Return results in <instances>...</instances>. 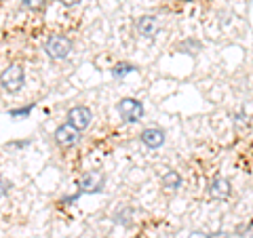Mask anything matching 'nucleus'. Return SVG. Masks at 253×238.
Here are the masks:
<instances>
[{"label": "nucleus", "instance_id": "nucleus-11", "mask_svg": "<svg viewBox=\"0 0 253 238\" xmlns=\"http://www.w3.org/2000/svg\"><path fill=\"white\" fill-rule=\"evenodd\" d=\"M118 226H131V221H133V209L131 207H123V209H118L114 213V217H112Z\"/></svg>", "mask_w": 253, "mask_h": 238}, {"label": "nucleus", "instance_id": "nucleus-7", "mask_svg": "<svg viewBox=\"0 0 253 238\" xmlns=\"http://www.w3.org/2000/svg\"><path fill=\"white\" fill-rule=\"evenodd\" d=\"M135 30H137L139 36L154 38L158 34V30H161V21H158L156 15H141V17H137V21H135Z\"/></svg>", "mask_w": 253, "mask_h": 238}, {"label": "nucleus", "instance_id": "nucleus-19", "mask_svg": "<svg viewBox=\"0 0 253 238\" xmlns=\"http://www.w3.org/2000/svg\"><path fill=\"white\" fill-rule=\"evenodd\" d=\"M30 141H17V144H9L6 148H21V146H28Z\"/></svg>", "mask_w": 253, "mask_h": 238}, {"label": "nucleus", "instance_id": "nucleus-16", "mask_svg": "<svg viewBox=\"0 0 253 238\" xmlns=\"http://www.w3.org/2000/svg\"><path fill=\"white\" fill-rule=\"evenodd\" d=\"M83 0H59V4L61 6H66V9H72V6H76V4H81Z\"/></svg>", "mask_w": 253, "mask_h": 238}, {"label": "nucleus", "instance_id": "nucleus-3", "mask_svg": "<svg viewBox=\"0 0 253 238\" xmlns=\"http://www.w3.org/2000/svg\"><path fill=\"white\" fill-rule=\"evenodd\" d=\"M23 82H26V74H23V68L19 63H9L4 70H2V76H0V84H2V91L15 95L21 91Z\"/></svg>", "mask_w": 253, "mask_h": 238}, {"label": "nucleus", "instance_id": "nucleus-6", "mask_svg": "<svg viewBox=\"0 0 253 238\" xmlns=\"http://www.w3.org/2000/svg\"><path fill=\"white\" fill-rule=\"evenodd\" d=\"M78 141H81V131L74 129L70 122L59 124L57 129H55V144L59 148H74V146H78Z\"/></svg>", "mask_w": 253, "mask_h": 238}, {"label": "nucleus", "instance_id": "nucleus-4", "mask_svg": "<svg viewBox=\"0 0 253 238\" xmlns=\"http://www.w3.org/2000/svg\"><path fill=\"white\" fill-rule=\"evenodd\" d=\"M106 175L101 171H86L78 177V192L81 194H99L104 190Z\"/></svg>", "mask_w": 253, "mask_h": 238}, {"label": "nucleus", "instance_id": "nucleus-8", "mask_svg": "<svg viewBox=\"0 0 253 238\" xmlns=\"http://www.w3.org/2000/svg\"><path fill=\"white\" fill-rule=\"evenodd\" d=\"M207 194L209 198H213V200H226V198H230L232 194V184H230V179H226V177H215L209 184L207 188Z\"/></svg>", "mask_w": 253, "mask_h": 238}, {"label": "nucleus", "instance_id": "nucleus-13", "mask_svg": "<svg viewBox=\"0 0 253 238\" xmlns=\"http://www.w3.org/2000/svg\"><path fill=\"white\" fill-rule=\"evenodd\" d=\"M46 2H49V0H21V6L23 9H28V11H32V13H38V11L44 9Z\"/></svg>", "mask_w": 253, "mask_h": 238}, {"label": "nucleus", "instance_id": "nucleus-9", "mask_svg": "<svg viewBox=\"0 0 253 238\" xmlns=\"http://www.w3.org/2000/svg\"><path fill=\"white\" fill-rule=\"evenodd\" d=\"M139 139H141V144H144L146 148L156 150V148H161L165 144V131L158 129V126H150V129L141 131Z\"/></svg>", "mask_w": 253, "mask_h": 238}, {"label": "nucleus", "instance_id": "nucleus-15", "mask_svg": "<svg viewBox=\"0 0 253 238\" xmlns=\"http://www.w3.org/2000/svg\"><path fill=\"white\" fill-rule=\"evenodd\" d=\"M201 49V42H196V40H186V42H181L179 44V51H184V53H188V55H196L194 51H199Z\"/></svg>", "mask_w": 253, "mask_h": 238}, {"label": "nucleus", "instance_id": "nucleus-1", "mask_svg": "<svg viewBox=\"0 0 253 238\" xmlns=\"http://www.w3.org/2000/svg\"><path fill=\"white\" fill-rule=\"evenodd\" d=\"M44 53L51 61H63L72 53V40L63 34H51L44 40Z\"/></svg>", "mask_w": 253, "mask_h": 238}, {"label": "nucleus", "instance_id": "nucleus-18", "mask_svg": "<svg viewBox=\"0 0 253 238\" xmlns=\"http://www.w3.org/2000/svg\"><path fill=\"white\" fill-rule=\"evenodd\" d=\"M9 190H11V181L2 179V196H6V194H9Z\"/></svg>", "mask_w": 253, "mask_h": 238}, {"label": "nucleus", "instance_id": "nucleus-14", "mask_svg": "<svg viewBox=\"0 0 253 238\" xmlns=\"http://www.w3.org/2000/svg\"><path fill=\"white\" fill-rule=\"evenodd\" d=\"M32 110H34V104H28V106H23V108H11L9 110V116L11 118H26V116H30Z\"/></svg>", "mask_w": 253, "mask_h": 238}, {"label": "nucleus", "instance_id": "nucleus-17", "mask_svg": "<svg viewBox=\"0 0 253 238\" xmlns=\"http://www.w3.org/2000/svg\"><path fill=\"white\" fill-rule=\"evenodd\" d=\"M188 238H213V234L199 232V230H196V232H190V236H188Z\"/></svg>", "mask_w": 253, "mask_h": 238}, {"label": "nucleus", "instance_id": "nucleus-12", "mask_svg": "<svg viewBox=\"0 0 253 238\" xmlns=\"http://www.w3.org/2000/svg\"><path fill=\"white\" fill-rule=\"evenodd\" d=\"M135 66L133 63H126V61H121V63H116V66L112 68V76L114 78H123V76H126V74H131V72H135Z\"/></svg>", "mask_w": 253, "mask_h": 238}, {"label": "nucleus", "instance_id": "nucleus-5", "mask_svg": "<svg viewBox=\"0 0 253 238\" xmlns=\"http://www.w3.org/2000/svg\"><path fill=\"white\" fill-rule=\"evenodd\" d=\"M66 120L74 126V129L78 131H86L91 126L93 122V112H91V108H86V106H74V108H70L68 110V114H66Z\"/></svg>", "mask_w": 253, "mask_h": 238}, {"label": "nucleus", "instance_id": "nucleus-10", "mask_svg": "<svg viewBox=\"0 0 253 238\" xmlns=\"http://www.w3.org/2000/svg\"><path fill=\"white\" fill-rule=\"evenodd\" d=\"M161 186L167 190V192H177V190L181 188V175H179L177 171H167V173H163Z\"/></svg>", "mask_w": 253, "mask_h": 238}, {"label": "nucleus", "instance_id": "nucleus-2", "mask_svg": "<svg viewBox=\"0 0 253 238\" xmlns=\"http://www.w3.org/2000/svg\"><path fill=\"white\" fill-rule=\"evenodd\" d=\"M116 112L121 116V120L125 124H137L141 118H144L146 110H144V104L135 97H125L116 104Z\"/></svg>", "mask_w": 253, "mask_h": 238}]
</instances>
